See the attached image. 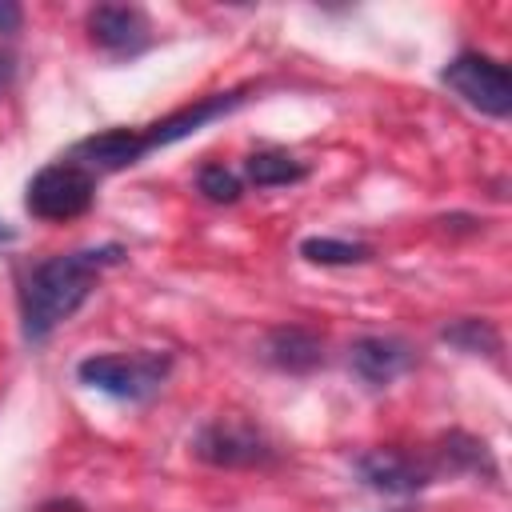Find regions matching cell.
Listing matches in <instances>:
<instances>
[{"mask_svg":"<svg viewBox=\"0 0 512 512\" xmlns=\"http://www.w3.org/2000/svg\"><path fill=\"white\" fill-rule=\"evenodd\" d=\"M356 472L360 480L372 488V492H384V496H412L420 488L432 484V468L400 448H372L356 460Z\"/></svg>","mask_w":512,"mask_h":512,"instance_id":"obj_7","label":"cell"},{"mask_svg":"<svg viewBox=\"0 0 512 512\" xmlns=\"http://www.w3.org/2000/svg\"><path fill=\"white\" fill-rule=\"evenodd\" d=\"M264 360L280 372H312L324 364V340L312 328L300 324H280L264 336Z\"/></svg>","mask_w":512,"mask_h":512,"instance_id":"obj_10","label":"cell"},{"mask_svg":"<svg viewBox=\"0 0 512 512\" xmlns=\"http://www.w3.org/2000/svg\"><path fill=\"white\" fill-rule=\"evenodd\" d=\"M24 20V12L12 4V0H0V32H16Z\"/></svg>","mask_w":512,"mask_h":512,"instance_id":"obj_16","label":"cell"},{"mask_svg":"<svg viewBox=\"0 0 512 512\" xmlns=\"http://www.w3.org/2000/svg\"><path fill=\"white\" fill-rule=\"evenodd\" d=\"M172 372V356L168 352H104V356H88L76 364L80 384L116 396V400H148L160 392V384Z\"/></svg>","mask_w":512,"mask_h":512,"instance_id":"obj_2","label":"cell"},{"mask_svg":"<svg viewBox=\"0 0 512 512\" xmlns=\"http://www.w3.org/2000/svg\"><path fill=\"white\" fill-rule=\"evenodd\" d=\"M92 200H96V176L72 160H56V164L40 168L24 192L28 212L36 220H52V224L84 216L92 208Z\"/></svg>","mask_w":512,"mask_h":512,"instance_id":"obj_3","label":"cell"},{"mask_svg":"<svg viewBox=\"0 0 512 512\" xmlns=\"http://www.w3.org/2000/svg\"><path fill=\"white\" fill-rule=\"evenodd\" d=\"M348 364L364 384L380 388V384H392L400 372L412 368V348L396 336H364L352 344Z\"/></svg>","mask_w":512,"mask_h":512,"instance_id":"obj_9","label":"cell"},{"mask_svg":"<svg viewBox=\"0 0 512 512\" xmlns=\"http://www.w3.org/2000/svg\"><path fill=\"white\" fill-rule=\"evenodd\" d=\"M240 100H244V92H216V96H208V100H196L192 108H180V112L164 116L160 124H148V128H144L148 148H164V144H176V140H184V136L200 132L208 120L228 116Z\"/></svg>","mask_w":512,"mask_h":512,"instance_id":"obj_11","label":"cell"},{"mask_svg":"<svg viewBox=\"0 0 512 512\" xmlns=\"http://www.w3.org/2000/svg\"><path fill=\"white\" fill-rule=\"evenodd\" d=\"M244 172L256 188H284V184H300L308 176V168L288 152H252L244 160Z\"/></svg>","mask_w":512,"mask_h":512,"instance_id":"obj_12","label":"cell"},{"mask_svg":"<svg viewBox=\"0 0 512 512\" xmlns=\"http://www.w3.org/2000/svg\"><path fill=\"white\" fill-rule=\"evenodd\" d=\"M196 188H200V196L204 200H212V204H232V200H240V176L232 172V168H224V164H204L200 172H196Z\"/></svg>","mask_w":512,"mask_h":512,"instance_id":"obj_15","label":"cell"},{"mask_svg":"<svg viewBox=\"0 0 512 512\" xmlns=\"http://www.w3.org/2000/svg\"><path fill=\"white\" fill-rule=\"evenodd\" d=\"M12 72H16V68H12V56H8V52H0V92L12 84Z\"/></svg>","mask_w":512,"mask_h":512,"instance_id":"obj_17","label":"cell"},{"mask_svg":"<svg viewBox=\"0 0 512 512\" xmlns=\"http://www.w3.org/2000/svg\"><path fill=\"white\" fill-rule=\"evenodd\" d=\"M440 340H448V344L460 348V352H476V356H496V352H500L496 328H492L488 320H472V316L448 324V328L440 332Z\"/></svg>","mask_w":512,"mask_h":512,"instance_id":"obj_13","label":"cell"},{"mask_svg":"<svg viewBox=\"0 0 512 512\" xmlns=\"http://www.w3.org/2000/svg\"><path fill=\"white\" fill-rule=\"evenodd\" d=\"M300 256L312 260V264H360L368 260V244H356V240H332V236H308L300 244Z\"/></svg>","mask_w":512,"mask_h":512,"instance_id":"obj_14","label":"cell"},{"mask_svg":"<svg viewBox=\"0 0 512 512\" xmlns=\"http://www.w3.org/2000/svg\"><path fill=\"white\" fill-rule=\"evenodd\" d=\"M192 452L212 464V468H256V464H268L276 460V448L272 440L252 428V424H240V420H212L196 432L192 440Z\"/></svg>","mask_w":512,"mask_h":512,"instance_id":"obj_5","label":"cell"},{"mask_svg":"<svg viewBox=\"0 0 512 512\" xmlns=\"http://www.w3.org/2000/svg\"><path fill=\"white\" fill-rule=\"evenodd\" d=\"M440 80L476 112L484 116H508L512 112V76L500 60L484 56V52H460L456 60H448V68L440 72Z\"/></svg>","mask_w":512,"mask_h":512,"instance_id":"obj_4","label":"cell"},{"mask_svg":"<svg viewBox=\"0 0 512 512\" xmlns=\"http://www.w3.org/2000/svg\"><path fill=\"white\" fill-rule=\"evenodd\" d=\"M120 260H124L120 244H100V248H80V252H60V256L40 260L20 284L24 340L44 344L92 296L100 272Z\"/></svg>","mask_w":512,"mask_h":512,"instance_id":"obj_1","label":"cell"},{"mask_svg":"<svg viewBox=\"0 0 512 512\" xmlns=\"http://www.w3.org/2000/svg\"><path fill=\"white\" fill-rule=\"evenodd\" d=\"M12 236H16V232H12V228H8V224H4V220H0V244H8V240H12Z\"/></svg>","mask_w":512,"mask_h":512,"instance_id":"obj_18","label":"cell"},{"mask_svg":"<svg viewBox=\"0 0 512 512\" xmlns=\"http://www.w3.org/2000/svg\"><path fill=\"white\" fill-rule=\"evenodd\" d=\"M92 44L112 56H136L148 48V16L132 4H100L88 12Z\"/></svg>","mask_w":512,"mask_h":512,"instance_id":"obj_8","label":"cell"},{"mask_svg":"<svg viewBox=\"0 0 512 512\" xmlns=\"http://www.w3.org/2000/svg\"><path fill=\"white\" fill-rule=\"evenodd\" d=\"M152 148H148V136L144 128H104V132H92L84 140L72 144L68 160L80 164L84 172L100 176V172H120V168H132L136 160H144Z\"/></svg>","mask_w":512,"mask_h":512,"instance_id":"obj_6","label":"cell"}]
</instances>
